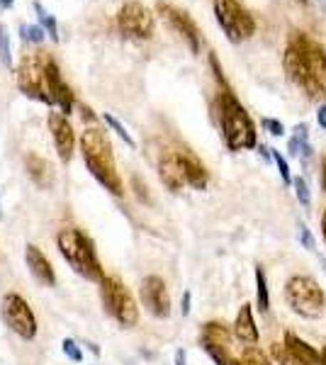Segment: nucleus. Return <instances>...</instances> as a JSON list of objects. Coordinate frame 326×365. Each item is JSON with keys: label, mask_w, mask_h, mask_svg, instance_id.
I'll list each match as a JSON object with an SVG mask.
<instances>
[{"label": "nucleus", "mask_w": 326, "mask_h": 365, "mask_svg": "<svg viewBox=\"0 0 326 365\" xmlns=\"http://www.w3.org/2000/svg\"><path fill=\"white\" fill-rule=\"evenodd\" d=\"M158 13H161L165 17V22H168V25L173 27L183 39H185L193 54H198L200 46H203V34H200V27L195 25L193 17L188 15L185 10L173 8V5H165V3H158Z\"/></svg>", "instance_id": "11"}, {"label": "nucleus", "mask_w": 326, "mask_h": 365, "mask_svg": "<svg viewBox=\"0 0 326 365\" xmlns=\"http://www.w3.org/2000/svg\"><path fill=\"white\" fill-rule=\"evenodd\" d=\"M180 154H183V168H185L188 185H193L195 190H205L207 182H210V173H207V168L203 166V161H200L198 156L188 154V151H180Z\"/></svg>", "instance_id": "18"}, {"label": "nucleus", "mask_w": 326, "mask_h": 365, "mask_svg": "<svg viewBox=\"0 0 326 365\" xmlns=\"http://www.w3.org/2000/svg\"><path fill=\"white\" fill-rule=\"evenodd\" d=\"M61 349H63V353H66L68 361H73V363H81V361H83V353H81L78 344H76L73 339H63Z\"/></svg>", "instance_id": "31"}, {"label": "nucleus", "mask_w": 326, "mask_h": 365, "mask_svg": "<svg viewBox=\"0 0 326 365\" xmlns=\"http://www.w3.org/2000/svg\"><path fill=\"white\" fill-rule=\"evenodd\" d=\"M239 361L244 365H272L270 358L265 356V351H260L258 346H244Z\"/></svg>", "instance_id": "26"}, {"label": "nucleus", "mask_w": 326, "mask_h": 365, "mask_svg": "<svg viewBox=\"0 0 326 365\" xmlns=\"http://www.w3.org/2000/svg\"><path fill=\"white\" fill-rule=\"evenodd\" d=\"M272 161H275V166H277V173H280V178L285 185H292V173H290V166H287V161H285V156L280 154L277 149H272Z\"/></svg>", "instance_id": "30"}, {"label": "nucleus", "mask_w": 326, "mask_h": 365, "mask_svg": "<svg viewBox=\"0 0 326 365\" xmlns=\"http://www.w3.org/2000/svg\"><path fill=\"white\" fill-rule=\"evenodd\" d=\"M317 125L326 132V103L319 105V110H317Z\"/></svg>", "instance_id": "38"}, {"label": "nucleus", "mask_w": 326, "mask_h": 365, "mask_svg": "<svg viewBox=\"0 0 326 365\" xmlns=\"http://www.w3.org/2000/svg\"><path fill=\"white\" fill-rule=\"evenodd\" d=\"M34 13H37L39 17V22H41V27H44V32L49 34L54 42H58V25H56V17L51 15V13H46L44 8H41V3H37L34 0Z\"/></svg>", "instance_id": "25"}, {"label": "nucleus", "mask_w": 326, "mask_h": 365, "mask_svg": "<svg viewBox=\"0 0 326 365\" xmlns=\"http://www.w3.org/2000/svg\"><path fill=\"white\" fill-rule=\"evenodd\" d=\"M210 66H212V71H215V78H217V83L222 86V91H231L229 83H227V78H224L222 66H219V61H217V56H215V54H210Z\"/></svg>", "instance_id": "35"}, {"label": "nucleus", "mask_w": 326, "mask_h": 365, "mask_svg": "<svg viewBox=\"0 0 326 365\" xmlns=\"http://www.w3.org/2000/svg\"><path fill=\"white\" fill-rule=\"evenodd\" d=\"M270 356H272V361H275V365H305L285 344H282V341L270 344Z\"/></svg>", "instance_id": "24"}, {"label": "nucleus", "mask_w": 326, "mask_h": 365, "mask_svg": "<svg viewBox=\"0 0 326 365\" xmlns=\"http://www.w3.org/2000/svg\"><path fill=\"white\" fill-rule=\"evenodd\" d=\"M56 246H58V251H61L63 261H66L78 275L93 282L105 280V270L100 266L96 244H93V239L86 237L81 229H76V227L61 229L56 237Z\"/></svg>", "instance_id": "4"}, {"label": "nucleus", "mask_w": 326, "mask_h": 365, "mask_svg": "<svg viewBox=\"0 0 326 365\" xmlns=\"http://www.w3.org/2000/svg\"><path fill=\"white\" fill-rule=\"evenodd\" d=\"M319 225H322V239L326 244V207H324V215H322V222H319Z\"/></svg>", "instance_id": "41"}, {"label": "nucleus", "mask_w": 326, "mask_h": 365, "mask_svg": "<svg viewBox=\"0 0 326 365\" xmlns=\"http://www.w3.org/2000/svg\"><path fill=\"white\" fill-rule=\"evenodd\" d=\"M100 299H103L105 312H108L120 327L124 329L136 327V322H139V307H136L129 287L124 285L120 278L110 275V278H105L100 282Z\"/></svg>", "instance_id": "6"}, {"label": "nucleus", "mask_w": 326, "mask_h": 365, "mask_svg": "<svg viewBox=\"0 0 326 365\" xmlns=\"http://www.w3.org/2000/svg\"><path fill=\"white\" fill-rule=\"evenodd\" d=\"M256 304L263 314L270 309V290H268V278H265L263 266H256Z\"/></svg>", "instance_id": "23"}, {"label": "nucleus", "mask_w": 326, "mask_h": 365, "mask_svg": "<svg viewBox=\"0 0 326 365\" xmlns=\"http://www.w3.org/2000/svg\"><path fill=\"white\" fill-rule=\"evenodd\" d=\"M25 168H27V175L37 182L39 187H49L51 180H54V170H51V163L46 158H41L37 154H29L25 158Z\"/></svg>", "instance_id": "19"}, {"label": "nucleus", "mask_w": 326, "mask_h": 365, "mask_svg": "<svg viewBox=\"0 0 326 365\" xmlns=\"http://www.w3.org/2000/svg\"><path fill=\"white\" fill-rule=\"evenodd\" d=\"M319 185H322V192H326V156L322 158V168H319Z\"/></svg>", "instance_id": "39"}, {"label": "nucleus", "mask_w": 326, "mask_h": 365, "mask_svg": "<svg viewBox=\"0 0 326 365\" xmlns=\"http://www.w3.org/2000/svg\"><path fill=\"white\" fill-rule=\"evenodd\" d=\"M231 336H234V331H229L227 324L207 322V324H203L200 341H205V344H215V346H224V349H231Z\"/></svg>", "instance_id": "21"}, {"label": "nucleus", "mask_w": 326, "mask_h": 365, "mask_svg": "<svg viewBox=\"0 0 326 365\" xmlns=\"http://www.w3.org/2000/svg\"><path fill=\"white\" fill-rule=\"evenodd\" d=\"M0 312H3V322L10 327V331H15L20 339L32 341L37 336V317L25 297H20L17 292H8L3 297Z\"/></svg>", "instance_id": "9"}, {"label": "nucleus", "mask_w": 326, "mask_h": 365, "mask_svg": "<svg viewBox=\"0 0 326 365\" xmlns=\"http://www.w3.org/2000/svg\"><path fill=\"white\" fill-rule=\"evenodd\" d=\"M20 32H22V39H25V42H32V44L44 42V37H46L44 27H39V25H22Z\"/></svg>", "instance_id": "29"}, {"label": "nucleus", "mask_w": 326, "mask_h": 365, "mask_svg": "<svg viewBox=\"0 0 326 365\" xmlns=\"http://www.w3.org/2000/svg\"><path fill=\"white\" fill-rule=\"evenodd\" d=\"M319 365H326V346L319 351Z\"/></svg>", "instance_id": "44"}, {"label": "nucleus", "mask_w": 326, "mask_h": 365, "mask_svg": "<svg viewBox=\"0 0 326 365\" xmlns=\"http://www.w3.org/2000/svg\"><path fill=\"white\" fill-rule=\"evenodd\" d=\"M282 344H285L287 349L292 351L305 365H319V351L314 349L312 344H307L305 339H300L295 331H285V336H282Z\"/></svg>", "instance_id": "20"}, {"label": "nucleus", "mask_w": 326, "mask_h": 365, "mask_svg": "<svg viewBox=\"0 0 326 365\" xmlns=\"http://www.w3.org/2000/svg\"><path fill=\"white\" fill-rule=\"evenodd\" d=\"M49 129H51V139H54L58 158L68 163L71 156H73V149H76V134H73L71 122L66 120V115L51 113L49 115Z\"/></svg>", "instance_id": "15"}, {"label": "nucleus", "mask_w": 326, "mask_h": 365, "mask_svg": "<svg viewBox=\"0 0 326 365\" xmlns=\"http://www.w3.org/2000/svg\"><path fill=\"white\" fill-rule=\"evenodd\" d=\"M158 178L170 192H180L188 185L185 168H183V154L173 149H165L158 158Z\"/></svg>", "instance_id": "14"}, {"label": "nucleus", "mask_w": 326, "mask_h": 365, "mask_svg": "<svg viewBox=\"0 0 326 365\" xmlns=\"http://www.w3.org/2000/svg\"><path fill=\"white\" fill-rule=\"evenodd\" d=\"M282 295H285L287 307L302 319H319L326 309L324 287L312 275H292L285 282Z\"/></svg>", "instance_id": "5"}, {"label": "nucleus", "mask_w": 326, "mask_h": 365, "mask_svg": "<svg viewBox=\"0 0 326 365\" xmlns=\"http://www.w3.org/2000/svg\"><path fill=\"white\" fill-rule=\"evenodd\" d=\"M260 125H263L265 132H270L272 137H285V127H282V122L275 120V117H263Z\"/></svg>", "instance_id": "32"}, {"label": "nucleus", "mask_w": 326, "mask_h": 365, "mask_svg": "<svg viewBox=\"0 0 326 365\" xmlns=\"http://www.w3.org/2000/svg\"><path fill=\"white\" fill-rule=\"evenodd\" d=\"M88 349H91V353H96V356H100V349H98V344H93V341H88Z\"/></svg>", "instance_id": "43"}, {"label": "nucleus", "mask_w": 326, "mask_h": 365, "mask_svg": "<svg viewBox=\"0 0 326 365\" xmlns=\"http://www.w3.org/2000/svg\"><path fill=\"white\" fill-rule=\"evenodd\" d=\"M0 61H3L5 66H10V61H13V56H10L8 32H5V27H3V25H0Z\"/></svg>", "instance_id": "33"}, {"label": "nucleus", "mask_w": 326, "mask_h": 365, "mask_svg": "<svg viewBox=\"0 0 326 365\" xmlns=\"http://www.w3.org/2000/svg\"><path fill=\"white\" fill-rule=\"evenodd\" d=\"M117 27L132 39H149L156 27L151 10L141 3H124L117 13Z\"/></svg>", "instance_id": "10"}, {"label": "nucleus", "mask_w": 326, "mask_h": 365, "mask_svg": "<svg viewBox=\"0 0 326 365\" xmlns=\"http://www.w3.org/2000/svg\"><path fill=\"white\" fill-rule=\"evenodd\" d=\"M81 154H83V161H86L88 170L93 173V178H96L105 190H110L115 197H122L124 185H122L120 173H117L115 154H112L108 134L100 127H88L86 132L81 134Z\"/></svg>", "instance_id": "2"}, {"label": "nucleus", "mask_w": 326, "mask_h": 365, "mask_svg": "<svg viewBox=\"0 0 326 365\" xmlns=\"http://www.w3.org/2000/svg\"><path fill=\"white\" fill-rule=\"evenodd\" d=\"M44 66H46V56L41 51H32V54H25L20 61V68H17V86L25 93L27 98H34L39 103L51 105L49 93H46V76H44Z\"/></svg>", "instance_id": "8"}, {"label": "nucleus", "mask_w": 326, "mask_h": 365, "mask_svg": "<svg viewBox=\"0 0 326 365\" xmlns=\"http://www.w3.org/2000/svg\"><path fill=\"white\" fill-rule=\"evenodd\" d=\"M234 339H239L241 344L246 346H256L260 334H258V327H256V317H253V304H241L239 314L234 319Z\"/></svg>", "instance_id": "16"}, {"label": "nucleus", "mask_w": 326, "mask_h": 365, "mask_svg": "<svg viewBox=\"0 0 326 365\" xmlns=\"http://www.w3.org/2000/svg\"><path fill=\"white\" fill-rule=\"evenodd\" d=\"M0 217H3V210H0Z\"/></svg>", "instance_id": "48"}, {"label": "nucleus", "mask_w": 326, "mask_h": 365, "mask_svg": "<svg viewBox=\"0 0 326 365\" xmlns=\"http://www.w3.org/2000/svg\"><path fill=\"white\" fill-rule=\"evenodd\" d=\"M190 304H193V295H190V290H185V292H183V302H180V312H183V317L190 314Z\"/></svg>", "instance_id": "37"}, {"label": "nucleus", "mask_w": 326, "mask_h": 365, "mask_svg": "<svg viewBox=\"0 0 326 365\" xmlns=\"http://www.w3.org/2000/svg\"><path fill=\"white\" fill-rule=\"evenodd\" d=\"M141 302L149 314H153L156 319H165L170 314V297H168V287H165L163 278L158 275H146L141 280Z\"/></svg>", "instance_id": "12"}, {"label": "nucleus", "mask_w": 326, "mask_h": 365, "mask_svg": "<svg viewBox=\"0 0 326 365\" xmlns=\"http://www.w3.org/2000/svg\"><path fill=\"white\" fill-rule=\"evenodd\" d=\"M15 5V0H0V8L3 10H10Z\"/></svg>", "instance_id": "42"}, {"label": "nucleus", "mask_w": 326, "mask_h": 365, "mask_svg": "<svg viewBox=\"0 0 326 365\" xmlns=\"http://www.w3.org/2000/svg\"><path fill=\"white\" fill-rule=\"evenodd\" d=\"M287 78L310 100L326 96V49L305 32H292L282 54Z\"/></svg>", "instance_id": "1"}, {"label": "nucleus", "mask_w": 326, "mask_h": 365, "mask_svg": "<svg viewBox=\"0 0 326 365\" xmlns=\"http://www.w3.org/2000/svg\"><path fill=\"white\" fill-rule=\"evenodd\" d=\"M175 365H185V351L183 349L175 351Z\"/></svg>", "instance_id": "40"}, {"label": "nucleus", "mask_w": 326, "mask_h": 365, "mask_svg": "<svg viewBox=\"0 0 326 365\" xmlns=\"http://www.w3.org/2000/svg\"><path fill=\"white\" fill-rule=\"evenodd\" d=\"M132 185H134V190H136V197H139L141 202H149V192H146V185H141L139 178H132Z\"/></svg>", "instance_id": "36"}, {"label": "nucleus", "mask_w": 326, "mask_h": 365, "mask_svg": "<svg viewBox=\"0 0 326 365\" xmlns=\"http://www.w3.org/2000/svg\"><path fill=\"white\" fill-rule=\"evenodd\" d=\"M215 17L229 42L241 44L256 34V20L239 0H215Z\"/></svg>", "instance_id": "7"}, {"label": "nucleus", "mask_w": 326, "mask_h": 365, "mask_svg": "<svg viewBox=\"0 0 326 365\" xmlns=\"http://www.w3.org/2000/svg\"><path fill=\"white\" fill-rule=\"evenodd\" d=\"M300 244L305 246L307 251H317V241H314L310 227H307V225H300Z\"/></svg>", "instance_id": "34"}, {"label": "nucleus", "mask_w": 326, "mask_h": 365, "mask_svg": "<svg viewBox=\"0 0 326 365\" xmlns=\"http://www.w3.org/2000/svg\"><path fill=\"white\" fill-rule=\"evenodd\" d=\"M44 76H46V93H49L51 105L61 108V113H63V115H68L71 110H73L76 100H73V93H71V88H68L66 83H63L61 71H58V63H56L51 56H46Z\"/></svg>", "instance_id": "13"}, {"label": "nucleus", "mask_w": 326, "mask_h": 365, "mask_svg": "<svg viewBox=\"0 0 326 365\" xmlns=\"http://www.w3.org/2000/svg\"><path fill=\"white\" fill-rule=\"evenodd\" d=\"M217 117L222 127V137L229 151H244L258 146V132L251 115L239 103V98L231 91H222L217 98Z\"/></svg>", "instance_id": "3"}, {"label": "nucleus", "mask_w": 326, "mask_h": 365, "mask_svg": "<svg viewBox=\"0 0 326 365\" xmlns=\"http://www.w3.org/2000/svg\"><path fill=\"white\" fill-rule=\"evenodd\" d=\"M105 122H108V125H110L112 129H115L117 134H120V137H122V141H124V144L129 146V149H136V141L132 139V134L127 132V127H124L122 122L117 120V117H112V115H108V113H105Z\"/></svg>", "instance_id": "28"}, {"label": "nucleus", "mask_w": 326, "mask_h": 365, "mask_svg": "<svg viewBox=\"0 0 326 365\" xmlns=\"http://www.w3.org/2000/svg\"><path fill=\"white\" fill-rule=\"evenodd\" d=\"M25 261H27V268L32 270V275L37 278L39 282H44V285H56V273L54 268H51L49 258L44 256V253L39 251V246L29 244L27 251H25Z\"/></svg>", "instance_id": "17"}, {"label": "nucleus", "mask_w": 326, "mask_h": 365, "mask_svg": "<svg viewBox=\"0 0 326 365\" xmlns=\"http://www.w3.org/2000/svg\"><path fill=\"white\" fill-rule=\"evenodd\" d=\"M307 144H310V127H307V122H300L292 129V137L287 139V154L300 156Z\"/></svg>", "instance_id": "22"}, {"label": "nucleus", "mask_w": 326, "mask_h": 365, "mask_svg": "<svg viewBox=\"0 0 326 365\" xmlns=\"http://www.w3.org/2000/svg\"><path fill=\"white\" fill-rule=\"evenodd\" d=\"M322 268L326 270V258H324V256H322Z\"/></svg>", "instance_id": "46"}, {"label": "nucleus", "mask_w": 326, "mask_h": 365, "mask_svg": "<svg viewBox=\"0 0 326 365\" xmlns=\"http://www.w3.org/2000/svg\"><path fill=\"white\" fill-rule=\"evenodd\" d=\"M319 5H322V10L326 13V0H319Z\"/></svg>", "instance_id": "45"}, {"label": "nucleus", "mask_w": 326, "mask_h": 365, "mask_svg": "<svg viewBox=\"0 0 326 365\" xmlns=\"http://www.w3.org/2000/svg\"><path fill=\"white\" fill-rule=\"evenodd\" d=\"M297 3H300V5H307V3H310V0H297Z\"/></svg>", "instance_id": "47"}, {"label": "nucleus", "mask_w": 326, "mask_h": 365, "mask_svg": "<svg viewBox=\"0 0 326 365\" xmlns=\"http://www.w3.org/2000/svg\"><path fill=\"white\" fill-rule=\"evenodd\" d=\"M292 187H295V197H297V202L305 210H310L312 207V190H310V185H307V180L305 178H295Z\"/></svg>", "instance_id": "27"}]
</instances>
